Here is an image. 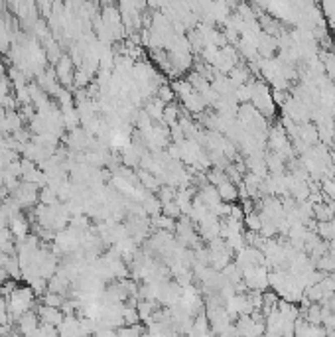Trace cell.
Instances as JSON below:
<instances>
[{
    "instance_id": "obj_1",
    "label": "cell",
    "mask_w": 335,
    "mask_h": 337,
    "mask_svg": "<svg viewBox=\"0 0 335 337\" xmlns=\"http://www.w3.org/2000/svg\"><path fill=\"white\" fill-rule=\"evenodd\" d=\"M219 197L225 199V201H231V199H235L237 197V189H235V185L233 183H229V181H223V183H219Z\"/></svg>"
}]
</instances>
